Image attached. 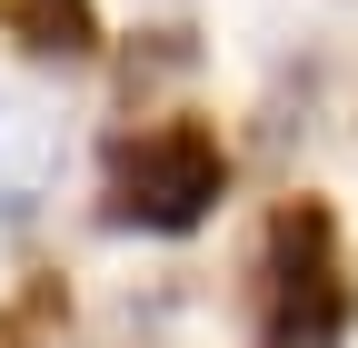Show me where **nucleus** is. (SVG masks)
Masks as SVG:
<instances>
[{"mask_svg":"<svg viewBox=\"0 0 358 348\" xmlns=\"http://www.w3.org/2000/svg\"><path fill=\"white\" fill-rule=\"evenodd\" d=\"M358 279L329 199H279L259 239V348H348Z\"/></svg>","mask_w":358,"mask_h":348,"instance_id":"nucleus-1","label":"nucleus"},{"mask_svg":"<svg viewBox=\"0 0 358 348\" xmlns=\"http://www.w3.org/2000/svg\"><path fill=\"white\" fill-rule=\"evenodd\" d=\"M229 199V150L209 119H150L110 140V229H150V239H189L209 209Z\"/></svg>","mask_w":358,"mask_h":348,"instance_id":"nucleus-2","label":"nucleus"},{"mask_svg":"<svg viewBox=\"0 0 358 348\" xmlns=\"http://www.w3.org/2000/svg\"><path fill=\"white\" fill-rule=\"evenodd\" d=\"M60 159H70V140H60L50 110L40 100H0V219H30L60 189Z\"/></svg>","mask_w":358,"mask_h":348,"instance_id":"nucleus-3","label":"nucleus"},{"mask_svg":"<svg viewBox=\"0 0 358 348\" xmlns=\"http://www.w3.org/2000/svg\"><path fill=\"white\" fill-rule=\"evenodd\" d=\"M0 40L20 60L80 70V60H100V0H0Z\"/></svg>","mask_w":358,"mask_h":348,"instance_id":"nucleus-4","label":"nucleus"},{"mask_svg":"<svg viewBox=\"0 0 358 348\" xmlns=\"http://www.w3.org/2000/svg\"><path fill=\"white\" fill-rule=\"evenodd\" d=\"M189 70H199V30H189V20L129 30V50H120V100L140 110L150 90H169V80H189Z\"/></svg>","mask_w":358,"mask_h":348,"instance_id":"nucleus-5","label":"nucleus"},{"mask_svg":"<svg viewBox=\"0 0 358 348\" xmlns=\"http://www.w3.org/2000/svg\"><path fill=\"white\" fill-rule=\"evenodd\" d=\"M0 348H40V328H30L20 309H0Z\"/></svg>","mask_w":358,"mask_h":348,"instance_id":"nucleus-6","label":"nucleus"}]
</instances>
